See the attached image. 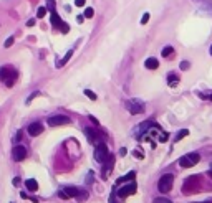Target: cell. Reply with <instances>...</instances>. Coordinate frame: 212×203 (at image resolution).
Wrapping results in <instances>:
<instances>
[{
	"instance_id": "obj_43",
	"label": "cell",
	"mask_w": 212,
	"mask_h": 203,
	"mask_svg": "<svg viewBox=\"0 0 212 203\" xmlns=\"http://www.w3.org/2000/svg\"><path fill=\"white\" fill-rule=\"evenodd\" d=\"M204 203H212V201H204Z\"/></svg>"
},
{
	"instance_id": "obj_30",
	"label": "cell",
	"mask_w": 212,
	"mask_h": 203,
	"mask_svg": "<svg viewBox=\"0 0 212 203\" xmlns=\"http://www.w3.org/2000/svg\"><path fill=\"white\" fill-rule=\"evenodd\" d=\"M148 22H149V13H144L143 18H141V23H143V25H146Z\"/></svg>"
},
{
	"instance_id": "obj_12",
	"label": "cell",
	"mask_w": 212,
	"mask_h": 203,
	"mask_svg": "<svg viewBox=\"0 0 212 203\" xmlns=\"http://www.w3.org/2000/svg\"><path fill=\"white\" fill-rule=\"evenodd\" d=\"M12 71H15L12 66H2L0 68V81H5L8 76L12 74Z\"/></svg>"
},
{
	"instance_id": "obj_27",
	"label": "cell",
	"mask_w": 212,
	"mask_h": 203,
	"mask_svg": "<svg viewBox=\"0 0 212 203\" xmlns=\"http://www.w3.org/2000/svg\"><path fill=\"white\" fill-rule=\"evenodd\" d=\"M58 30H60L61 33H68V32H70V27H68V25H66V23L63 22V23H61V27L58 28Z\"/></svg>"
},
{
	"instance_id": "obj_13",
	"label": "cell",
	"mask_w": 212,
	"mask_h": 203,
	"mask_svg": "<svg viewBox=\"0 0 212 203\" xmlns=\"http://www.w3.org/2000/svg\"><path fill=\"white\" fill-rule=\"evenodd\" d=\"M144 66H146L148 70H157V66H159V61L156 60V58H148V60L144 61Z\"/></svg>"
},
{
	"instance_id": "obj_10",
	"label": "cell",
	"mask_w": 212,
	"mask_h": 203,
	"mask_svg": "<svg viewBox=\"0 0 212 203\" xmlns=\"http://www.w3.org/2000/svg\"><path fill=\"white\" fill-rule=\"evenodd\" d=\"M43 132V125L40 122H33L28 125V134L32 135V137H37V135H40Z\"/></svg>"
},
{
	"instance_id": "obj_38",
	"label": "cell",
	"mask_w": 212,
	"mask_h": 203,
	"mask_svg": "<svg viewBox=\"0 0 212 203\" xmlns=\"http://www.w3.org/2000/svg\"><path fill=\"white\" fill-rule=\"evenodd\" d=\"M18 183H20V178L15 177V178H13V185H18Z\"/></svg>"
},
{
	"instance_id": "obj_22",
	"label": "cell",
	"mask_w": 212,
	"mask_h": 203,
	"mask_svg": "<svg viewBox=\"0 0 212 203\" xmlns=\"http://www.w3.org/2000/svg\"><path fill=\"white\" fill-rule=\"evenodd\" d=\"M172 51H174V50H172V46H166V48H162V53H161V55L164 56V58H167L169 55H172Z\"/></svg>"
},
{
	"instance_id": "obj_18",
	"label": "cell",
	"mask_w": 212,
	"mask_h": 203,
	"mask_svg": "<svg viewBox=\"0 0 212 203\" xmlns=\"http://www.w3.org/2000/svg\"><path fill=\"white\" fill-rule=\"evenodd\" d=\"M134 177H136V172H129V173H126V175H124V177H121V178H119V180H118V183H123V182H129V180H133V178Z\"/></svg>"
},
{
	"instance_id": "obj_6",
	"label": "cell",
	"mask_w": 212,
	"mask_h": 203,
	"mask_svg": "<svg viewBox=\"0 0 212 203\" xmlns=\"http://www.w3.org/2000/svg\"><path fill=\"white\" fill-rule=\"evenodd\" d=\"M68 122H70V117L68 116H63V114H56L53 117H48V125L50 127H58V125H63Z\"/></svg>"
},
{
	"instance_id": "obj_39",
	"label": "cell",
	"mask_w": 212,
	"mask_h": 203,
	"mask_svg": "<svg viewBox=\"0 0 212 203\" xmlns=\"http://www.w3.org/2000/svg\"><path fill=\"white\" fill-rule=\"evenodd\" d=\"M134 155H136L138 159H143V154L141 152H134Z\"/></svg>"
},
{
	"instance_id": "obj_40",
	"label": "cell",
	"mask_w": 212,
	"mask_h": 203,
	"mask_svg": "<svg viewBox=\"0 0 212 203\" xmlns=\"http://www.w3.org/2000/svg\"><path fill=\"white\" fill-rule=\"evenodd\" d=\"M207 175L212 177V163H210V168H209V172H207Z\"/></svg>"
},
{
	"instance_id": "obj_1",
	"label": "cell",
	"mask_w": 212,
	"mask_h": 203,
	"mask_svg": "<svg viewBox=\"0 0 212 203\" xmlns=\"http://www.w3.org/2000/svg\"><path fill=\"white\" fill-rule=\"evenodd\" d=\"M172 183H174V175H172V173H166V175H162L161 178H159V183H157L159 192H161V193L171 192Z\"/></svg>"
},
{
	"instance_id": "obj_33",
	"label": "cell",
	"mask_w": 212,
	"mask_h": 203,
	"mask_svg": "<svg viewBox=\"0 0 212 203\" xmlns=\"http://www.w3.org/2000/svg\"><path fill=\"white\" fill-rule=\"evenodd\" d=\"M38 94H40V93H33V94L30 96V98H28V99H27V104H30V103H32V99H33V98H37V96H38Z\"/></svg>"
},
{
	"instance_id": "obj_2",
	"label": "cell",
	"mask_w": 212,
	"mask_h": 203,
	"mask_svg": "<svg viewBox=\"0 0 212 203\" xmlns=\"http://www.w3.org/2000/svg\"><path fill=\"white\" fill-rule=\"evenodd\" d=\"M199 160H201L199 154H196V152L186 154V155H182V157L179 159V165H181L182 168H191V167H194Z\"/></svg>"
},
{
	"instance_id": "obj_42",
	"label": "cell",
	"mask_w": 212,
	"mask_h": 203,
	"mask_svg": "<svg viewBox=\"0 0 212 203\" xmlns=\"http://www.w3.org/2000/svg\"><path fill=\"white\" fill-rule=\"evenodd\" d=\"M210 56H212V46H210Z\"/></svg>"
},
{
	"instance_id": "obj_21",
	"label": "cell",
	"mask_w": 212,
	"mask_h": 203,
	"mask_svg": "<svg viewBox=\"0 0 212 203\" xmlns=\"http://www.w3.org/2000/svg\"><path fill=\"white\" fill-rule=\"evenodd\" d=\"M177 83H179V78H177L174 73H169V84L171 86H176Z\"/></svg>"
},
{
	"instance_id": "obj_17",
	"label": "cell",
	"mask_w": 212,
	"mask_h": 203,
	"mask_svg": "<svg viewBox=\"0 0 212 203\" xmlns=\"http://www.w3.org/2000/svg\"><path fill=\"white\" fill-rule=\"evenodd\" d=\"M71 55H73V50H70L68 53H66V55H65L63 58H61V60H60L58 63H56V66H58V68H61L63 65H66V63H68V60L71 58Z\"/></svg>"
},
{
	"instance_id": "obj_28",
	"label": "cell",
	"mask_w": 212,
	"mask_h": 203,
	"mask_svg": "<svg viewBox=\"0 0 212 203\" xmlns=\"http://www.w3.org/2000/svg\"><path fill=\"white\" fill-rule=\"evenodd\" d=\"M93 15H95L93 8H86V10H85V18H91Z\"/></svg>"
},
{
	"instance_id": "obj_26",
	"label": "cell",
	"mask_w": 212,
	"mask_h": 203,
	"mask_svg": "<svg viewBox=\"0 0 212 203\" xmlns=\"http://www.w3.org/2000/svg\"><path fill=\"white\" fill-rule=\"evenodd\" d=\"M13 41H15V40H13V36H8L7 40H5V43H3V46H5V48H10V46L13 45Z\"/></svg>"
},
{
	"instance_id": "obj_16",
	"label": "cell",
	"mask_w": 212,
	"mask_h": 203,
	"mask_svg": "<svg viewBox=\"0 0 212 203\" xmlns=\"http://www.w3.org/2000/svg\"><path fill=\"white\" fill-rule=\"evenodd\" d=\"M25 185H27V188L30 192H37L38 190V183H37V180H33V178H28V180L25 182Z\"/></svg>"
},
{
	"instance_id": "obj_36",
	"label": "cell",
	"mask_w": 212,
	"mask_h": 203,
	"mask_svg": "<svg viewBox=\"0 0 212 203\" xmlns=\"http://www.w3.org/2000/svg\"><path fill=\"white\" fill-rule=\"evenodd\" d=\"M119 155H121V157H124V155H126V149H121V150H119Z\"/></svg>"
},
{
	"instance_id": "obj_8",
	"label": "cell",
	"mask_w": 212,
	"mask_h": 203,
	"mask_svg": "<svg viewBox=\"0 0 212 203\" xmlns=\"http://www.w3.org/2000/svg\"><path fill=\"white\" fill-rule=\"evenodd\" d=\"M136 192V183H128V185H124V187H121L119 188V192H118V197H121V198H124V197H128V195H133V193Z\"/></svg>"
},
{
	"instance_id": "obj_35",
	"label": "cell",
	"mask_w": 212,
	"mask_h": 203,
	"mask_svg": "<svg viewBox=\"0 0 212 203\" xmlns=\"http://www.w3.org/2000/svg\"><path fill=\"white\" fill-rule=\"evenodd\" d=\"M83 20H85V15H78V17H76V22H78V23H83Z\"/></svg>"
},
{
	"instance_id": "obj_31",
	"label": "cell",
	"mask_w": 212,
	"mask_h": 203,
	"mask_svg": "<svg viewBox=\"0 0 212 203\" xmlns=\"http://www.w3.org/2000/svg\"><path fill=\"white\" fill-rule=\"evenodd\" d=\"M189 66H191L189 61H182L181 63V70H189Z\"/></svg>"
},
{
	"instance_id": "obj_20",
	"label": "cell",
	"mask_w": 212,
	"mask_h": 203,
	"mask_svg": "<svg viewBox=\"0 0 212 203\" xmlns=\"http://www.w3.org/2000/svg\"><path fill=\"white\" fill-rule=\"evenodd\" d=\"M187 135H189V130H187V129H182V130H179V132H177V135H176V142H179L181 139L187 137Z\"/></svg>"
},
{
	"instance_id": "obj_32",
	"label": "cell",
	"mask_w": 212,
	"mask_h": 203,
	"mask_svg": "<svg viewBox=\"0 0 212 203\" xmlns=\"http://www.w3.org/2000/svg\"><path fill=\"white\" fill-rule=\"evenodd\" d=\"M85 2H86V0H75V5H76V7H83Z\"/></svg>"
},
{
	"instance_id": "obj_4",
	"label": "cell",
	"mask_w": 212,
	"mask_h": 203,
	"mask_svg": "<svg viewBox=\"0 0 212 203\" xmlns=\"http://www.w3.org/2000/svg\"><path fill=\"white\" fill-rule=\"evenodd\" d=\"M109 152H108V147H106L104 142H99L96 144V149H95V160L96 162H104L108 159Z\"/></svg>"
},
{
	"instance_id": "obj_9",
	"label": "cell",
	"mask_w": 212,
	"mask_h": 203,
	"mask_svg": "<svg viewBox=\"0 0 212 203\" xmlns=\"http://www.w3.org/2000/svg\"><path fill=\"white\" fill-rule=\"evenodd\" d=\"M76 193H78V188L66 187V188H61L58 192V195H60V198H71V197H76Z\"/></svg>"
},
{
	"instance_id": "obj_41",
	"label": "cell",
	"mask_w": 212,
	"mask_h": 203,
	"mask_svg": "<svg viewBox=\"0 0 212 203\" xmlns=\"http://www.w3.org/2000/svg\"><path fill=\"white\" fill-rule=\"evenodd\" d=\"M86 183H91V172L88 173V180H86Z\"/></svg>"
},
{
	"instance_id": "obj_25",
	"label": "cell",
	"mask_w": 212,
	"mask_h": 203,
	"mask_svg": "<svg viewBox=\"0 0 212 203\" xmlns=\"http://www.w3.org/2000/svg\"><path fill=\"white\" fill-rule=\"evenodd\" d=\"M45 13H46V8H45V7H40V8L37 10V17H38V18H43V17H45Z\"/></svg>"
},
{
	"instance_id": "obj_23",
	"label": "cell",
	"mask_w": 212,
	"mask_h": 203,
	"mask_svg": "<svg viewBox=\"0 0 212 203\" xmlns=\"http://www.w3.org/2000/svg\"><path fill=\"white\" fill-rule=\"evenodd\" d=\"M85 96H86V98H90L91 101H96V99H98V98H96V94L93 93V91H90V89H85Z\"/></svg>"
},
{
	"instance_id": "obj_3",
	"label": "cell",
	"mask_w": 212,
	"mask_h": 203,
	"mask_svg": "<svg viewBox=\"0 0 212 203\" xmlns=\"http://www.w3.org/2000/svg\"><path fill=\"white\" fill-rule=\"evenodd\" d=\"M124 108L131 114H141L144 111V104H143V101H139V99H129L124 103Z\"/></svg>"
},
{
	"instance_id": "obj_44",
	"label": "cell",
	"mask_w": 212,
	"mask_h": 203,
	"mask_svg": "<svg viewBox=\"0 0 212 203\" xmlns=\"http://www.w3.org/2000/svg\"><path fill=\"white\" fill-rule=\"evenodd\" d=\"M210 99H212V96H210Z\"/></svg>"
},
{
	"instance_id": "obj_37",
	"label": "cell",
	"mask_w": 212,
	"mask_h": 203,
	"mask_svg": "<svg viewBox=\"0 0 212 203\" xmlns=\"http://www.w3.org/2000/svg\"><path fill=\"white\" fill-rule=\"evenodd\" d=\"M27 25H28V27H33V25H35V20H33V18H32V20H28Z\"/></svg>"
},
{
	"instance_id": "obj_29",
	"label": "cell",
	"mask_w": 212,
	"mask_h": 203,
	"mask_svg": "<svg viewBox=\"0 0 212 203\" xmlns=\"http://www.w3.org/2000/svg\"><path fill=\"white\" fill-rule=\"evenodd\" d=\"M46 3H48V10L55 12V0H46Z\"/></svg>"
},
{
	"instance_id": "obj_11",
	"label": "cell",
	"mask_w": 212,
	"mask_h": 203,
	"mask_svg": "<svg viewBox=\"0 0 212 203\" xmlns=\"http://www.w3.org/2000/svg\"><path fill=\"white\" fill-rule=\"evenodd\" d=\"M106 160H108V163L104 162V168H103V173H101V175H103V178H106L109 173H111L113 165H114V157H113V155H108V159H106Z\"/></svg>"
},
{
	"instance_id": "obj_24",
	"label": "cell",
	"mask_w": 212,
	"mask_h": 203,
	"mask_svg": "<svg viewBox=\"0 0 212 203\" xmlns=\"http://www.w3.org/2000/svg\"><path fill=\"white\" fill-rule=\"evenodd\" d=\"M152 203H172L169 198H164V197H157V198H154V201Z\"/></svg>"
},
{
	"instance_id": "obj_5",
	"label": "cell",
	"mask_w": 212,
	"mask_h": 203,
	"mask_svg": "<svg viewBox=\"0 0 212 203\" xmlns=\"http://www.w3.org/2000/svg\"><path fill=\"white\" fill-rule=\"evenodd\" d=\"M85 135H86V139H88L91 144H99V142H103V135H101L95 127H86V129H85Z\"/></svg>"
},
{
	"instance_id": "obj_7",
	"label": "cell",
	"mask_w": 212,
	"mask_h": 203,
	"mask_svg": "<svg viewBox=\"0 0 212 203\" xmlns=\"http://www.w3.org/2000/svg\"><path fill=\"white\" fill-rule=\"evenodd\" d=\"M12 159L15 162H22V160H25L27 159V149L23 147V146H17V147H13V150H12Z\"/></svg>"
},
{
	"instance_id": "obj_34",
	"label": "cell",
	"mask_w": 212,
	"mask_h": 203,
	"mask_svg": "<svg viewBox=\"0 0 212 203\" xmlns=\"http://www.w3.org/2000/svg\"><path fill=\"white\" fill-rule=\"evenodd\" d=\"M20 139H22V130H18V132H17V135H15V142H18V141H20Z\"/></svg>"
},
{
	"instance_id": "obj_15",
	"label": "cell",
	"mask_w": 212,
	"mask_h": 203,
	"mask_svg": "<svg viewBox=\"0 0 212 203\" xmlns=\"http://www.w3.org/2000/svg\"><path fill=\"white\" fill-rule=\"evenodd\" d=\"M15 81H17V71H12V74L8 76V78L3 81V83L7 84V88H12V86L15 84Z\"/></svg>"
},
{
	"instance_id": "obj_19",
	"label": "cell",
	"mask_w": 212,
	"mask_h": 203,
	"mask_svg": "<svg viewBox=\"0 0 212 203\" xmlns=\"http://www.w3.org/2000/svg\"><path fill=\"white\" fill-rule=\"evenodd\" d=\"M86 198H88V192H86V190H78V193H76V200L85 201Z\"/></svg>"
},
{
	"instance_id": "obj_14",
	"label": "cell",
	"mask_w": 212,
	"mask_h": 203,
	"mask_svg": "<svg viewBox=\"0 0 212 203\" xmlns=\"http://www.w3.org/2000/svg\"><path fill=\"white\" fill-rule=\"evenodd\" d=\"M50 20H51L53 28H60L61 23H63V22H61V18H60V15L56 12H51V18H50Z\"/></svg>"
}]
</instances>
